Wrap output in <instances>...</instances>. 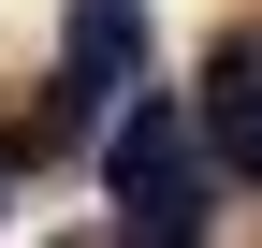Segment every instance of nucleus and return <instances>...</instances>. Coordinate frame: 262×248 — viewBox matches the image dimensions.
Segmentation results:
<instances>
[{"mask_svg":"<svg viewBox=\"0 0 262 248\" xmlns=\"http://www.w3.org/2000/svg\"><path fill=\"white\" fill-rule=\"evenodd\" d=\"M175 175H204V117L175 88H117V117H102V204H146Z\"/></svg>","mask_w":262,"mask_h":248,"instance_id":"nucleus-1","label":"nucleus"},{"mask_svg":"<svg viewBox=\"0 0 262 248\" xmlns=\"http://www.w3.org/2000/svg\"><path fill=\"white\" fill-rule=\"evenodd\" d=\"M204 146L262 190V44H219V73H204Z\"/></svg>","mask_w":262,"mask_h":248,"instance_id":"nucleus-3","label":"nucleus"},{"mask_svg":"<svg viewBox=\"0 0 262 248\" xmlns=\"http://www.w3.org/2000/svg\"><path fill=\"white\" fill-rule=\"evenodd\" d=\"M131 73H146V0H73V15H58V88L102 102Z\"/></svg>","mask_w":262,"mask_h":248,"instance_id":"nucleus-2","label":"nucleus"}]
</instances>
